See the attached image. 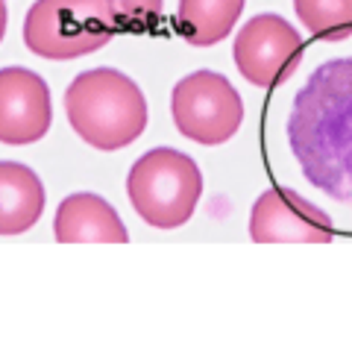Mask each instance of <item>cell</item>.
<instances>
[{"instance_id":"1","label":"cell","mask_w":352,"mask_h":355,"mask_svg":"<svg viewBox=\"0 0 352 355\" xmlns=\"http://www.w3.org/2000/svg\"><path fill=\"white\" fill-rule=\"evenodd\" d=\"M288 147L311 188L352 206V56L317 65L294 94Z\"/></svg>"},{"instance_id":"2","label":"cell","mask_w":352,"mask_h":355,"mask_svg":"<svg viewBox=\"0 0 352 355\" xmlns=\"http://www.w3.org/2000/svg\"><path fill=\"white\" fill-rule=\"evenodd\" d=\"M65 115L88 147L112 153L130 147L147 130V100L123 71L91 68L65 88Z\"/></svg>"},{"instance_id":"3","label":"cell","mask_w":352,"mask_h":355,"mask_svg":"<svg viewBox=\"0 0 352 355\" xmlns=\"http://www.w3.org/2000/svg\"><path fill=\"white\" fill-rule=\"evenodd\" d=\"M127 197L153 230H179L203 200V171L176 147H153L127 173Z\"/></svg>"},{"instance_id":"4","label":"cell","mask_w":352,"mask_h":355,"mask_svg":"<svg viewBox=\"0 0 352 355\" xmlns=\"http://www.w3.org/2000/svg\"><path fill=\"white\" fill-rule=\"evenodd\" d=\"M118 33L115 0H35L24 18V44L50 62L97 53Z\"/></svg>"},{"instance_id":"5","label":"cell","mask_w":352,"mask_h":355,"mask_svg":"<svg viewBox=\"0 0 352 355\" xmlns=\"http://www.w3.org/2000/svg\"><path fill=\"white\" fill-rule=\"evenodd\" d=\"M173 126L188 141L220 147L241 130L244 100L238 88L218 71H191L170 92Z\"/></svg>"},{"instance_id":"6","label":"cell","mask_w":352,"mask_h":355,"mask_svg":"<svg viewBox=\"0 0 352 355\" xmlns=\"http://www.w3.org/2000/svg\"><path fill=\"white\" fill-rule=\"evenodd\" d=\"M306 42L288 18L261 12L253 15L232 42L238 73L256 88H276L288 83L303 65Z\"/></svg>"},{"instance_id":"7","label":"cell","mask_w":352,"mask_h":355,"mask_svg":"<svg viewBox=\"0 0 352 355\" xmlns=\"http://www.w3.org/2000/svg\"><path fill=\"white\" fill-rule=\"evenodd\" d=\"M247 230L256 244H329L335 238L329 214L294 188H267L258 194Z\"/></svg>"},{"instance_id":"8","label":"cell","mask_w":352,"mask_h":355,"mask_svg":"<svg viewBox=\"0 0 352 355\" xmlns=\"http://www.w3.org/2000/svg\"><path fill=\"white\" fill-rule=\"evenodd\" d=\"M53 121L50 88L30 68H0V144L24 147L42 141Z\"/></svg>"},{"instance_id":"9","label":"cell","mask_w":352,"mask_h":355,"mask_svg":"<svg viewBox=\"0 0 352 355\" xmlns=\"http://www.w3.org/2000/svg\"><path fill=\"white\" fill-rule=\"evenodd\" d=\"M53 235L62 244H127L130 232L123 226L118 209L109 200L91 191L68 194L59 202L53 218Z\"/></svg>"},{"instance_id":"10","label":"cell","mask_w":352,"mask_h":355,"mask_svg":"<svg viewBox=\"0 0 352 355\" xmlns=\"http://www.w3.org/2000/svg\"><path fill=\"white\" fill-rule=\"evenodd\" d=\"M44 202L39 173L21 162H0V235L30 232L44 214Z\"/></svg>"},{"instance_id":"11","label":"cell","mask_w":352,"mask_h":355,"mask_svg":"<svg viewBox=\"0 0 352 355\" xmlns=\"http://www.w3.org/2000/svg\"><path fill=\"white\" fill-rule=\"evenodd\" d=\"M247 0H179L176 33L191 47H215L235 30Z\"/></svg>"},{"instance_id":"12","label":"cell","mask_w":352,"mask_h":355,"mask_svg":"<svg viewBox=\"0 0 352 355\" xmlns=\"http://www.w3.org/2000/svg\"><path fill=\"white\" fill-rule=\"evenodd\" d=\"M294 12L320 42H344L352 35V0H294Z\"/></svg>"},{"instance_id":"13","label":"cell","mask_w":352,"mask_h":355,"mask_svg":"<svg viewBox=\"0 0 352 355\" xmlns=\"http://www.w3.org/2000/svg\"><path fill=\"white\" fill-rule=\"evenodd\" d=\"M165 0H115V12H118V24L121 33L132 30V33H147L161 15Z\"/></svg>"},{"instance_id":"14","label":"cell","mask_w":352,"mask_h":355,"mask_svg":"<svg viewBox=\"0 0 352 355\" xmlns=\"http://www.w3.org/2000/svg\"><path fill=\"white\" fill-rule=\"evenodd\" d=\"M6 3H3V0H0V42H3V33H6Z\"/></svg>"}]
</instances>
